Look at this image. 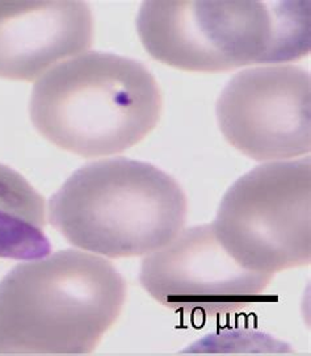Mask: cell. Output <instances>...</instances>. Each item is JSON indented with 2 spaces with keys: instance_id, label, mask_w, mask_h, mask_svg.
<instances>
[{
  "instance_id": "cell-1",
  "label": "cell",
  "mask_w": 311,
  "mask_h": 356,
  "mask_svg": "<svg viewBox=\"0 0 311 356\" xmlns=\"http://www.w3.org/2000/svg\"><path fill=\"white\" fill-rule=\"evenodd\" d=\"M126 283L109 261L63 250L0 282V355H87L120 317Z\"/></svg>"
},
{
  "instance_id": "cell-2",
  "label": "cell",
  "mask_w": 311,
  "mask_h": 356,
  "mask_svg": "<svg viewBox=\"0 0 311 356\" xmlns=\"http://www.w3.org/2000/svg\"><path fill=\"white\" fill-rule=\"evenodd\" d=\"M310 1H144L137 17L147 53L191 72L285 63L310 53Z\"/></svg>"
},
{
  "instance_id": "cell-3",
  "label": "cell",
  "mask_w": 311,
  "mask_h": 356,
  "mask_svg": "<svg viewBox=\"0 0 311 356\" xmlns=\"http://www.w3.org/2000/svg\"><path fill=\"white\" fill-rule=\"evenodd\" d=\"M162 92L140 60L91 51L42 75L31 96V120L62 150L84 158L119 154L156 129Z\"/></svg>"
},
{
  "instance_id": "cell-4",
  "label": "cell",
  "mask_w": 311,
  "mask_h": 356,
  "mask_svg": "<svg viewBox=\"0 0 311 356\" xmlns=\"http://www.w3.org/2000/svg\"><path fill=\"white\" fill-rule=\"evenodd\" d=\"M188 214L179 183L126 158L75 171L49 202V221L72 246L108 258L141 257L179 236Z\"/></svg>"
},
{
  "instance_id": "cell-5",
  "label": "cell",
  "mask_w": 311,
  "mask_h": 356,
  "mask_svg": "<svg viewBox=\"0 0 311 356\" xmlns=\"http://www.w3.org/2000/svg\"><path fill=\"white\" fill-rule=\"evenodd\" d=\"M243 267L287 271L311 261L310 158L264 163L225 193L212 224Z\"/></svg>"
},
{
  "instance_id": "cell-6",
  "label": "cell",
  "mask_w": 311,
  "mask_h": 356,
  "mask_svg": "<svg viewBox=\"0 0 311 356\" xmlns=\"http://www.w3.org/2000/svg\"><path fill=\"white\" fill-rule=\"evenodd\" d=\"M216 113L226 141L253 161L305 156L311 150L310 72L294 65L238 72L218 97Z\"/></svg>"
},
{
  "instance_id": "cell-7",
  "label": "cell",
  "mask_w": 311,
  "mask_h": 356,
  "mask_svg": "<svg viewBox=\"0 0 311 356\" xmlns=\"http://www.w3.org/2000/svg\"><path fill=\"white\" fill-rule=\"evenodd\" d=\"M274 280L235 261L212 225L181 230L146 257L140 271L144 291L163 307L187 316L215 317L258 304Z\"/></svg>"
},
{
  "instance_id": "cell-8",
  "label": "cell",
  "mask_w": 311,
  "mask_h": 356,
  "mask_svg": "<svg viewBox=\"0 0 311 356\" xmlns=\"http://www.w3.org/2000/svg\"><path fill=\"white\" fill-rule=\"evenodd\" d=\"M84 1H0V78L31 82L92 45Z\"/></svg>"
},
{
  "instance_id": "cell-9",
  "label": "cell",
  "mask_w": 311,
  "mask_h": 356,
  "mask_svg": "<svg viewBox=\"0 0 311 356\" xmlns=\"http://www.w3.org/2000/svg\"><path fill=\"white\" fill-rule=\"evenodd\" d=\"M49 252L44 197L23 175L0 163V258L38 259Z\"/></svg>"
}]
</instances>
